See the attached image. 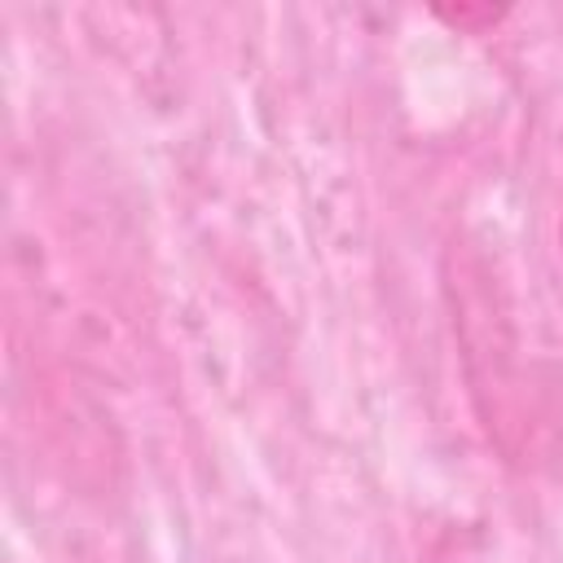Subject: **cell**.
Returning a JSON list of instances; mask_svg holds the SVG:
<instances>
[]
</instances>
